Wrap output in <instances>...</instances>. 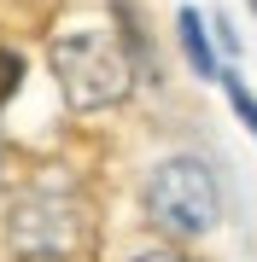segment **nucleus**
<instances>
[{
    "mask_svg": "<svg viewBox=\"0 0 257 262\" xmlns=\"http://www.w3.org/2000/svg\"><path fill=\"white\" fill-rule=\"evenodd\" d=\"M18 76H24V58L12 53V47H0V105L18 94Z\"/></svg>",
    "mask_w": 257,
    "mask_h": 262,
    "instance_id": "39448f33",
    "label": "nucleus"
},
{
    "mask_svg": "<svg viewBox=\"0 0 257 262\" xmlns=\"http://www.w3.org/2000/svg\"><path fill=\"white\" fill-rule=\"evenodd\" d=\"M134 262H187V256H181V251H141Z\"/></svg>",
    "mask_w": 257,
    "mask_h": 262,
    "instance_id": "423d86ee",
    "label": "nucleus"
},
{
    "mask_svg": "<svg viewBox=\"0 0 257 262\" xmlns=\"http://www.w3.org/2000/svg\"><path fill=\"white\" fill-rule=\"evenodd\" d=\"M47 64L58 76V94H65L70 111H100V105H117L134 82V64L123 53V41L111 29H65L53 35Z\"/></svg>",
    "mask_w": 257,
    "mask_h": 262,
    "instance_id": "f03ea898",
    "label": "nucleus"
},
{
    "mask_svg": "<svg viewBox=\"0 0 257 262\" xmlns=\"http://www.w3.org/2000/svg\"><path fill=\"white\" fill-rule=\"evenodd\" d=\"M146 215L175 239H199L222 215V187L199 158H164L146 175Z\"/></svg>",
    "mask_w": 257,
    "mask_h": 262,
    "instance_id": "7ed1b4c3",
    "label": "nucleus"
},
{
    "mask_svg": "<svg viewBox=\"0 0 257 262\" xmlns=\"http://www.w3.org/2000/svg\"><path fill=\"white\" fill-rule=\"evenodd\" d=\"M251 6H257V0H251Z\"/></svg>",
    "mask_w": 257,
    "mask_h": 262,
    "instance_id": "0eeeda50",
    "label": "nucleus"
},
{
    "mask_svg": "<svg viewBox=\"0 0 257 262\" xmlns=\"http://www.w3.org/2000/svg\"><path fill=\"white\" fill-rule=\"evenodd\" d=\"M181 41H187V58L199 64V76H222V70H216V58H210V41H205L199 12H181Z\"/></svg>",
    "mask_w": 257,
    "mask_h": 262,
    "instance_id": "20e7f679",
    "label": "nucleus"
},
{
    "mask_svg": "<svg viewBox=\"0 0 257 262\" xmlns=\"http://www.w3.org/2000/svg\"><path fill=\"white\" fill-rule=\"evenodd\" d=\"M12 256L18 262H88L94 256V210L76 181H35L6 222Z\"/></svg>",
    "mask_w": 257,
    "mask_h": 262,
    "instance_id": "f257e3e1",
    "label": "nucleus"
}]
</instances>
